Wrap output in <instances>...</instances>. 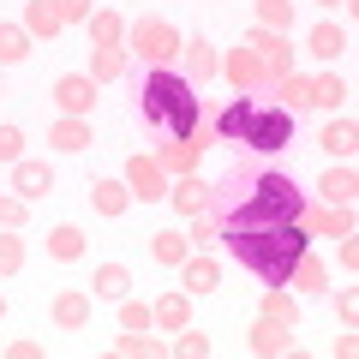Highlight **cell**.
Returning a JSON list of instances; mask_svg holds the SVG:
<instances>
[{
	"mask_svg": "<svg viewBox=\"0 0 359 359\" xmlns=\"http://www.w3.org/2000/svg\"><path fill=\"white\" fill-rule=\"evenodd\" d=\"M186 252H192V240H186V233H174V228H162V233H150V257H156V264H168V269H180V264H186Z\"/></svg>",
	"mask_w": 359,
	"mask_h": 359,
	"instance_id": "25",
	"label": "cell"
},
{
	"mask_svg": "<svg viewBox=\"0 0 359 359\" xmlns=\"http://www.w3.org/2000/svg\"><path fill=\"white\" fill-rule=\"evenodd\" d=\"M311 54H318V60H335V54H347V36L335 25H318L311 30Z\"/></svg>",
	"mask_w": 359,
	"mask_h": 359,
	"instance_id": "36",
	"label": "cell"
},
{
	"mask_svg": "<svg viewBox=\"0 0 359 359\" xmlns=\"http://www.w3.org/2000/svg\"><path fill=\"white\" fill-rule=\"evenodd\" d=\"M264 318H269V323H287V330H299V306L282 294V287H269V294H264Z\"/></svg>",
	"mask_w": 359,
	"mask_h": 359,
	"instance_id": "32",
	"label": "cell"
},
{
	"mask_svg": "<svg viewBox=\"0 0 359 359\" xmlns=\"http://www.w3.org/2000/svg\"><path fill=\"white\" fill-rule=\"evenodd\" d=\"M54 13H60L66 25H84V18H90V0H54Z\"/></svg>",
	"mask_w": 359,
	"mask_h": 359,
	"instance_id": "43",
	"label": "cell"
},
{
	"mask_svg": "<svg viewBox=\"0 0 359 359\" xmlns=\"http://www.w3.org/2000/svg\"><path fill=\"white\" fill-rule=\"evenodd\" d=\"M257 25L264 30H287L294 25V0H257Z\"/></svg>",
	"mask_w": 359,
	"mask_h": 359,
	"instance_id": "35",
	"label": "cell"
},
{
	"mask_svg": "<svg viewBox=\"0 0 359 359\" xmlns=\"http://www.w3.org/2000/svg\"><path fill=\"white\" fill-rule=\"evenodd\" d=\"M54 323H60V330H84V323H90V294H84V287L54 294Z\"/></svg>",
	"mask_w": 359,
	"mask_h": 359,
	"instance_id": "18",
	"label": "cell"
},
{
	"mask_svg": "<svg viewBox=\"0 0 359 359\" xmlns=\"http://www.w3.org/2000/svg\"><path fill=\"white\" fill-rule=\"evenodd\" d=\"M126 42H132V54L138 60H150V66H168L180 54V30L168 25V18H138V25H126Z\"/></svg>",
	"mask_w": 359,
	"mask_h": 359,
	"instance_id": "4",
	"label": "cell"
},
{
	"mask_svg": "<svg viewBox=\"0 0 359 359\" xmlns=\"http://www.w3.org/2000/svg\"><path fill=\"white\" fill-rule=\"evenodd\" d=\"M90 287H96V299H126L132 276H126L120 264H96V282H90Z\"/></svg>",
	"mask_w": 359,
	"mask_h": 359,
	"instance_id": "28",
	"label": "cell"
},
{
	"mask_svg": "<svg viewBox=\"0 0 359 359\" xmlns=\"http://www.w3.org/2000/svg\"><path fill=\"white\" fill-rule=\"evenodd\" d=\"M0 318H6V294H0Z\"/></svg>",
	"mask_w": 359,
	"mask_h": 359,
	"instance_id": "47",
	"label": "cell"
},
{
	"mask_svg": "<svg viewBox=\"0 0 359 359\" xmlns=\"http://www.w3.org/2000/svg\"><path fill=\"white\" fill-rule=\"evenodd\" d=\"M353 192H359V180H353V168H330V174H323V186H318V198L323 204H341V210H353Z\"/></svg>",
	"mask_w": 359,
	"mask_h": 359,
	"instance_id": "21",
	"label": "cell"
},
{
	"mask_svg": "<svg viewBox=\"0 0 359 359\" xmlns=\"http://www.w3.org/2000/svg\"><path fill=\"white\" fill-rule=\"evenodd\" d=\"M48 144H54V150H66V156H78V150L96 144V132H90V120L66 114V120H54V126H48Z\"/></svg>",
	"mask_w": 359,
	"mask_h": 359,
	"instance_id": "14",
	"label": "cell"
},
{
	"mask_svg": "<svg viewBox=\"0 0 359 359\" xmlns=\"http://www.w3.org/2000/svg\"><path fill=\"white\" fill-rule=\"evenodd\" d=\"M84 25H90V42H96V48H120V42H126V18L108 13V6H102V13H90Z\"/></svg>",
	"mask_w": 359,
	"mask_h": 359,
	"instance_id": "23",
	"label": "cell"
},
{
	"mask_svg": "<svg viewBox=\"0 0 359 359\" xmlns=\"http://www.w3.org/2000/svg\"><path fill=\"white\" fill-rule=\"evenodd\" d=\"M126 186H132V198H144V204L168 198V174H162L156 156H132V162H126Z\"/></svg>",
	"mask_w": 359,
	"mask_h": 359,
	"instance_id": "7",
	"label": "cell"
},
{
	"mask_svg": "<svg viewBox=\"0 0 359 359\" xmlns=\"http://www.w3.org/2000/svg\"><path fill=\"white\" fill-rule=\"evenodd\" d=\"M216 72H228V84H233V90H257V84H276V78H269V66L257 60V54L245 48V42H240V48H233L228 60L216 66Z\"/></svg>",
	"mask_w": 359,
	"mask_h": 359,
	"instance_id": "8",
	"label": "cell"
},
{
	"mask_svg": "<svg viewBox=\"0 0 359 359\" xmlns=\"http://www.w3.org/2000/svg\"><path fill=\"white\" fill-rule=\"evenodd\" d=\"M245 150H264V156H276V150H287L294 144V114L287 108H252V126H245Z\"/></svg>",
	"mask_w": 359,
	"mask_h": 359,
	"instance_id": "5",
	"label": "cell"
},
{
	"mask_svg": "<svg viewBox=\"0 0 359 359\" xmlns=\"http://www.w3.org/2000/svg\"><path fill=\"white\" fill-rule=\"evenodd\" d=\"M318 144L335 156V162H353V150H359V126H353V120H330Z\"/></svg>",
	"mask_w": 359,
	"mask_h": 359,
	"instance_id": "22",
	"label": "cell"
},
{
	"mask_svg": "<svg viewBox=\"0 0 359 359\" xmlns=\"http://www.w3.org/2000/svg\"><path fill=\"white\" fill-rule=\"evenodd\" d=\"M150 306H138V299H120V330H150Z\"/></svg>",
	"mask_w": 359,
	"mask_h": 359,
	"instance_id": "40",
	"label": "cell"
},
{
	"mask_svg": "<svg viewBox=\"0 0 359 359\" xmlns=\"http://www.w3.org/2000/svg\"><path fill=\"white\" fill-rule=\"evenodd\" d=\"M299 210H306V192H299L287 174H252L245 192H240V204L222 222H299Z\"/></svg>",
	"mask_w": 359,
	"mask_h": 359,
	"instance_id": "3",
	"label": "cell"
},
{
	"mask_svg": "<svg viewBox=\"0 0 359 359\" xmlns=\"http://www.w3.org/2000/svg\"><path fill=\"white\" fill-rule=\"evenodd\" d=\"M299 228L306 233H353V210H341V204H323V210H299Z\"/></svg>",
	"mask_w": 359,
	"mask_h": 359,
	"instance_id": "13",
	"label": "cell"
},
{
	"mask_svg": "<svg viewBox=\"0 0 359 359\" xmlns=\"http://www.w3.org/2000/svg\"><path fill=\"white\" fill-rule=\"evenodd\" d=\"M156 162H162V174H198V162H204V138H198V132H192V138H174Z\"/></svg>",
	"mask_w": 359,
	"mask_h": 359,
	"instance_id": "12",
	"label": "cell"
},
{
	"mask_svg": "<svg viewBox=\"0 0 359 359\" xmlns=\"http://www.w3.org/2000/svg\"><path fill=\"white\" fill-rule=\"evenodd\" d=\"M168 198H174V210H180V216H204V210L216 204V186H204L198 174H180L174 186H168Z\"/></svg>",
	"mask_w": 359,
	"mask_h": 359,
	"instance_id": "10",
	"label": "cell"
},
{
	"mask_svg": "<svg viewBox=\"0 0 359 359\" xmlns=\"http://www.w3.org/2000/svg\"><path fill=\"white\" fill-rule=\"evenodd\" d=\"M48 257H60V264H72V257H84V233H78L72 222H60V228L48 233Z\"/></svg>",
	"mask_w": 359,
	"mask_h": 359,
	"instance_id": "29",
	"label": "cell"
},
{
	"mask_svg": "<svg viewBox=\"0 0 359 359\" xmlns=\"http://www.w3.org/2000/svg\"><path fill=\"white\" fill-rule=\"evenodd\" d=\"M54 102H60V114L84 120L90 108H96V78H90V72H66L60 84H54Z\"/></svg>",
	"mask_w": 359,
	"mask_h": 359,
	"instance_id": "9",
	"label": "cell"
},
{
	"mask_svg": "<svg viewBox=\"0 0 359 359\" xmlns=\"http://www.w3.org/2000/svg\"><path fill=\"white\" fill-rule=\"evenodd\" d=\"M144 120L162 126L168 138H192V132H198V96H192V84H186L180 72H168V66H156V72L144 78Z\"/></svg>",
	"mask_w": 359,
	"mask_h": 359,
	"instance_id": "2",
	"label": "cell"
},
{
	"mask_svg": "<svg viewBox=\"0 0 359 359\" xmlns=\"http://www.w3.org/2000/svg\"><path fill=\"white\" fill-rule=\"evenodd\" d=\"M114 353H126V359H156L162 353V341H150V330H126L114 341Z\"/></svg>",
	"mask_w": 359,
	"mask_h": 359,
	"instance_id": "33",
	"label": "cell"
},
{
	"mask_svg": "<svg viewBox=\"0 0 359 359\" xmlns=\"http://www.w3.org/2000/svg\"><path fill=\"white\" fill-rule=\"evenodd\" d=\"M282 96H287V102H282L287 114H294V108H306V102H311V78H299V72H287V78H282Z\"/></svg>",
	"mask_w": 359,
	"mask_h": 359,
	"instance_id": "39",
	"label": "cell"
},
{
	"mask_svg": "<svg viewBox=\"0 0 359 359\" xmlns=\"http://www.w3.org/2000/svg\"><path fill=\"white\" fill-rule=\"evenodd\" d=\"M287 282L299 287V294H323V282H330V269H323V257H311V245L294 257V269H287Z\"/></svg>",
	"mask_w": 359,
	"mask_h": 359,
	"instance_id": "20",
	"label": "cell"
},
{
	"mask_svg": "<svg viewBox=\"0 0 359 359\" xmlns=\"http://www.w3.org/2000/svg\"><path fill=\"white\" fill-rule=\"evenodd\" d=\"M180 54H186V84H204V78H216V48H210L204 36H192V42H180Z\"/></svg>",
	"mask_w": 359,
	"mask_h": 359,
	"instance_id": "16",
	"label": "cell"
},
{
	"mask_svg": "<svg viewBox=\"0 0 359 359\" xmlns=\"http://www.w3.org/2000/svg\"><path fill=\"white\" fill-rule=\"evenodd\" d=\"M252 108H257V102H245V96H240V102H228V108H222V120H216V132H222L228 144H240L245 126H252Z\"/></svg>",
	"mask_w": 359,
	"mask_h": 359,
	"instance_id": "27",
	"label": "cell"
},
{
	"mask_svg": "<svg viewBox=\"0 0 359 359\" xmlns=\"http://www.w3.org/2000/svg\"><path fill=\"white\" fill-rule=\"evenodd\" d=\"M90 204H96V216H126L132 186L126 180H96V186H90Z\"/></svg>",
	"mask_w": 359,
	"mask_h": 359,
	"instance_id": "19",
	"label": "cell"
},
{
	"mask_svg": "<svg viewBox=\"0 0 359 359\" xmlns=\"http://www.w3.org/2000/svg\"><path fill=\"white\" fill-rule=\"evenodd\" d=\"M150 318L162 323V330H186V323H192V294H186V287H174V294H162L150 306Z\"/></svg>",
	"mask_w": 359,
	"mask_h": 359,
	"instance_id": "15",
	"label": "cell"
},
{
	"mask_svg": "<svg viewBox=\"0 0 359 359\" xmlns=\"http://www.w3.org/2000/svg\"><path fill=\"white\" fill-rule=\"evenodd\" d=\"M25 156V132L18 126H0V162H18Z\"/></svg>",
	"mask_w": 359,
	"mask_h": 359,
	"instance_id": "41",
	"label": "cell"
},
{
	"mask_svg": "<svg viewBox=\"0 0 359 359\" xmlns=\"http://www.w3.org/2000/svg\"><path fill=\"white\" fill-rule=\"evenodd\" d=\"M25 269V240H13V228H0V276Z\"/></svg>",
	"mask_w": 359,
	"mask_h": 359,
	"instance_id": "38",
	"label": "cell"
},
{
	"mask_svg": "<svg viewBox=\"0 0 359 359\" xmlns=\"http://www.w3.org/2000/svg\"><path fill=\"white\" fill-rule=\"evenodd\" d=\"M323 6H347V0H323Z\"/></svg>",
	"mask_w": 359,
	"mask_h": 359,
	"instance_id": "48",
	"label": "cell"
},
{
	"mask_svg": "<svg viewBox=\"0 0 359 359\" xmlns=\"http://www.w3.org/2000/svg\"><path fill=\"white\" fill-rule=\"evenodd\" d=\"M311 102H318V108H341V102H347V84H341L335 72L311 78Z\"/></svg>",
	"mask_w": 359,
	"mask_h": 359,
	"instance_id": "34",
	"label": "cell"
},
{
	"mask_svg": "<svg viewBox=\"0 0 359 359\" xmlns=\"http://www.w3.org/2000/svg\"><path fill=\"white\" fill-rule=\"evenodd\" d=\"M335 311H341V323L359 318V294H353V287H341V294H335Z\"/></svg>",
	"mask_w": 359,
	"mask_h": 359,
	"instance_id": "44",
	"label": "cell"
},
{
	"mask_svg": "<svg viewBox=\"0 0 359 359\" xmlns=\"http://www.w3.org/2000/svg\"><path fill=\"white\" fill-rule=\"evenodd\" d=\"M245 48H252L257 60L269 66V78H276V84H282V78L294 72V48H287V36H282V30H264V25H257V30H245Z\"/></svg>",
	"mask_w": 359,
	"mask_h": 359,
	"instance_id": "6",
	"label": "cell"
},
{
	"mask_svg": "<svg viewBox=\"0 0 359 359\" xmlns=\"http://www.w3.org/2000/svg\"><path fill=\"white\" fill-rule=\"evenodd\" d=\"M6 353H13V359H36V353H42V341H13Z\"/></svg>",
	"mask_w": 359,
	"mask_h": 359,
	"instance_id": "46",
	"label": "cell"
},
{
	"mask_svg": "<svg viewBox=\"0 0 359 359\" xmlns=\"http://www.w3.org/2000/svg\"><path fill=\"white\" fill-rule=\"evenodd\" d=\"M174 353H180V359H204V353H210V335L186 323V330H174Z\"/></svg>",
	"mask_w": 359,
	"mask_h": 359,
	"instance_id": "37",
	"label": "cell"
},
{
	"mask_svg": "<svg viewBox=\"0 0 359 359\" xmlns=\"http://www.w3.org/2000/svg\"><path fill=\"white\" fill-rule=\"evenodd\" d=\"M126 72V48H90V78L102 84V78H120Z\"/></svg>",
	"mask_w": 359,
	"mask_h": 359,
	"instance_id": "31",
	"label": "cell"
},
{
	"mask_svg": "<svg viewBox=\"0 0 359 359\" xmlns=\"http://www.w3.org/2000/svg\"><path fill=\"white\" fill-rule=\"evenodd\" d=\"M0 228H25V198H0Z\"/></svg>",
	"mask_w": 359,
	"mask_h": 359,
	"instance_id": "42",
	"label": "cell"
},
{
	"mask_svg": "<svg viewBox=\"0 0 359 359\" xmlns=\"http://www.w3.org/2000/svg\"><path fill=\"white\" fill-rule=\"evenodd\" d=\"M30 54V30L25 25H0V66H18Z\"/></svg>",
	"mask_w": 359,
	"mask_h": 359,
	"instance_id": "30",
	"label": "cell"
},
{
	"mask_svg": "<svg viewBox=\"0 0 359 359\" xmlns=\"http://www.w3.org/2000/svg\"><path fill=\"white\" fill-rule=\"evenodd\" d=\"M222 240L240 257V269L264 276L269 287H282L287 269H294V257L311 245V233L299 228V222H222Z\"/></svg>",
	"mask_w": 359,
	"mask_h": 359,
	"instance_id": "1",
	"label": "cell"
},
{
	"mask_svg": "<svg viewBox=\"0 0 359 359\" xmlns=\"http://www.w3.org/2000/svg\"><path fill=\"white\" fill-rule=\"evenodd\" d=\"M335 257H341V264H347V269H353V264H359V245H353V233H341V245H335Z\"/></svg>",
	"mask_w": 359,
	"mask_h": 359,
	"instance_id": "45",
	"label": "cell"
},
{
	"mask_svg": "<svg viewBox=\"0 0 359 359\" xmlns=\"http://www.w3.org/2000/svg\"><path fill=\"white\" fill-rule=\"evenodd\" d=\"M287 323H269V318H257L252 323V353H294V341H287Z\"/></svg>",
	"mask_w": 359,
	"mask_h": 359,
	"instance_id": "24",
	"label": "cell"
},
{
	"mask_svg": "<svg viewBox=\"0 0 359 359\" xmlns=\"http://www.w3.org/2000/svg\"><path fill=\"white\" fill-rule=\"evenodd\" d=\"M54 186V174H48V162H25V156H18L13 162V192L18 198H42Z\"/></svg>",
	"mask_w": 359,
	"mask_h": 359,
	"instance_id": "17",
	"label": "cell"
},
{
	"mask_svg": "<svg viewBox=\"0 0 359 359\" xmlns=\"http://www.w3.org/2000/svg\"><path fill=\"white\" fill-rule=\"evenodd\" d=\"M180 287H186V294H216V287H222V264L204 257V252H186V264H180Z\"/></svg>",
	"mask_w": 359,
	"mask_h": 359,
	"instance_id": "11",
	"label": "cell"
},
{
	"mask_svg": "<svg viewBox=\"0 0 359 359\" xmlns=\"http://www.w3.org/2000/svg\"><path fill=\"white\" fill-rule=\"evenodd\" d=\"M60 25H66V18L54 13V0H30V6H25V30H30V36H60Z\"/></svg>",
	"mask_w": 359,
	"mask_h": 359,
	"instance_id": "26",
	"label": "cell"
}]
</instances>
